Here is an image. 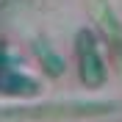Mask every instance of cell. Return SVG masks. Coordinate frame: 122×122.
Wrapping results in <instances>:
<instances>
[{
  "label": "cell",
  "mask_w": 122,
  "mask_h": 122,
  "mask_svg": "<svg viewBox=\"0 0 122 122\" xmlns=\"http://www.w3.org/2000/svg\"><path fill=\"white\" fill-rule=\"evenodd\" d=\"M92 3V8H94V14H97V20H100V25L111 33V36H122V30H119V22H117V17H114V11H111V6H108L106 0H89Z\"/></svg>",
  "instance_id": "obj_3"
},
{
  "label": "cell",
  "mask_w": 122,
  "mask_h": 122,
  "mask_svg": "<svg viewBox=\"0 0 122 122\" xmlns=\"http://www.w3.org/2000/svg\"><path fill=\"white\" fill-rule=\"evenodd\" d=\"M111 111V103H50L39 108H14L0 111L3 119H36V117H83V114H106Z\"/></svg>",
  "instance_id": "obj_1"
},
{
  "label": "cell",
  "mask_w": 122,
  "mask_h": 122,
  "mask_svg": "<svg viewBox=\"0 0 122 122\" xmlns=\"http://www.w3.org/2000/svg\"><path fill=\"white\" fill-rule=\"evenodd\" d=\"M78 56H81V75L89 86H100L106 81V64L100 61V50L92 33H78Z\"/></svg>",
  "instance_id": "obj_2"
}]
</instances>
